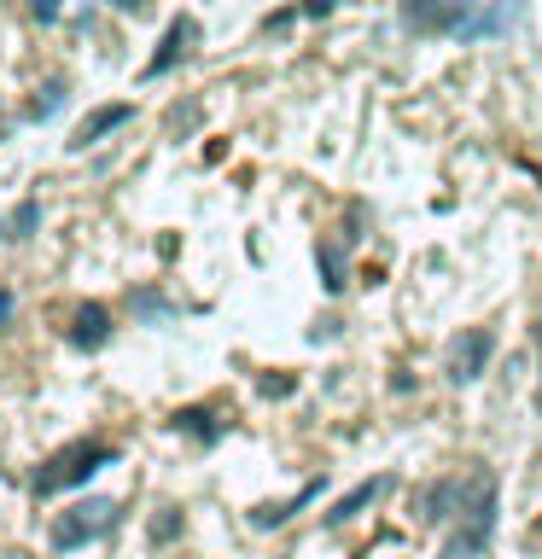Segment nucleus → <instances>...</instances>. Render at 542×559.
<instances>
[{
    "mask_svg": "<svg viewBox=\"0 0 542 559\" xmlns=\"http://www.w3.org/2000/svg\"><path fill=\"white\" fill-rule=\"evenodd\" d=\"M117 461V449H105V443H70L65 455H53V461L35 472V495H53V490H70V484H88L100 466Z\"/></svg>",
    "mask_w": 542,
    "mask_h": 559,
    "instance_id": "obj_1",
    "label": "nucleus"
},
{
    "mask_svg": "<svg viewBox=\"0 0 542 559\" xmlns=\"http://www.w3.org/2000/svg\"><path fill=\"white\" fill-rule=\"evenodd\" d=\"M484 12V0H403V24L414 35H455Z\"/></svg>",
    "mask_w": 542,
    "mask_h": 559,
    "instance_id": "obj_2",
    "label": "nucleus"
},
{
    "mask_svg": "<svg viewBox=\"0 0 542 559\" xmlns=\"http://www.w3.org/2000/svg\"><path fill=\"white\" fill-rule=\"evenodd\" d=\"M117 525V501H82V507H70L65 519L53 525V548L59 554H70V548H88L94 536H105V530Z\"/></svg>",
    "mask_w": 542,
    "mask_h": 559,
    "instance_id": "obj_3",
    "label": "nucleus"
},
{
    "mask_svg": "<svg viewBox=\"0 0 542 559\" xmlns=\"http://www.w3.org/2000/svg\"><path fill=\"white\" fill-rule=\"evenodd\" d=\"M199 35H204V30H199V18H187V12H181V18L170 24V35L158 41V53L146 59V70H140V76H146V82H158L164 70H175L181 59H187V53H193V47H199Z\"/></svg>",
    "mask_w": 542,
    "mask_h": 559,
    "instance_id": "obj_4",
    "label": "nucleus"
},
{
    "mask_svg": "<svg viewBox=\"0 0 542 559\" xmlns=\"http://www.w3.org/2000/svg\"><path fill=\"white\" fill-rule=\"evenodd\" d=\"M484 362H490V332L484 327H467L449 338V379L455 385H473L478 373H484Z\"/></svg>",
    "mask_w": 542,
    "mask_h": 559,
    "instance_id": "obj_5",
    "label": "nucleus"
},
{
    "mask_svg": "<svg viewBox=\"0 0 542 559\" xmlns=\"http://www.w3.org/2000/svg\"><path fill=\"white\" fill-rule=\"evenodd\" d=\"M519 18H525V6H519V0H484V12H478L473 24L461 30V41H484V35H508V30H519Z\"/></svg>",
    "mask_w": 542,
    "mask_h": 559,
    "instance_id": "obj_6",
    "label": "nucleus"
},
{
    "mask_svg": "<svg viewBox=\"0 0 542 559\" xmlns=\"http://www.w3.org/2000/svg\"><path fill=\"white\" fill-rule=\"evenodd\" d=\"M129 117H135V105H94V111H88V117H82V123H76V134H70V146H76V152H82V146H94V140H100V134L123 129V123H129Z\"/></svg>",
    "mask_w": 542,
    "mask_h": 559,
    "instance_id": "obj_7",
    "label": "nucleus"
},
{
    "mask_svg": "<svg viewBox=\"0 0 542 559\" xmlns=\"http://www.w3.org/2000/svg\"><path fill=\"white\" fill-rule=\"evenodd\" d=\"M105 338H111L105 303H82V309H76V327H70V344H76V350H100Z\"/></svg>",
    "mask_w": 542,
    "mask_h": 559,
    "instance_id": "obj_8",
    "label": "nucleus"
},
{
    "mask_svg": "<svg viewBox=\"0 0 542 559\" xmlns=\"http://www.w3.org/2000/svg\"><path fill=\"white\" fill-rule=\"evenodd\" d=\"M315 495H321V484H304V490H298V501H286V507H257V513H251V525H257V530L286 525V519H292V513L304 507V501H315Z\"/></svg>",
    "mask_w": 542,
    "mask_h": 559,
    "instance_id": "obj_9",
    "label": "nucleus"
},
{
    "mask_svg": "<svg viewBox=\"0 0 542 559\" xmlns=\"http://www.w3.org/2000/svg\"><path fill=\"white\" fill-rule=\"evenodd\" d=\"M385 484H391V478H368L362 490H350V495L339 501V513H333V525H344V519H356V513L368 507V501H379V495H385Z\"/></svg>",
    "mask_w": 542,
    "mask_h": 559,
    "instance_id": "obj_10",
    "label": "nucleus"
},
{
    "mask_svg": "<svg viewBox=\"0 0 542 559\" xmlns=\"http://www.w3.org/2000/svg\"><path fill=\"white\" fill-rule=\"evenodd\" d=\"M321 274H327V280H321L327 292H344V274H339V257H333V245H321Z\"/></svg>",
    "mask_w": 542,
    "mask_h": 559,
    "instance_id": "obj_11",
    "label": "nucleus"
},
{
    "mask_svg": "<svg viewBox=\"0 0 542 559\" xmlns=\"http://www.w3.org/2000/svg\"><path fill=\"white\" fill-rule=\"evenodd\" d=\"M181 431H204V437H216V426H210V414H199V408H187L181 420H175Z\"/></svg>",
    "mask_w": 542,
    "mask_h": 559,
    "instance_id": "obj_12",
    "label": "nucleus"
},
{
    "mask_svg": "<svg viewBox=\"0 0 542 559\" xmlns=\"http://www.w3.org/2000/svg\"><path fill=\"white\" fill-rule=\"evenodd\" d=\"M59 94H65V88H59V82H53V88H41V99H35V105H30V117H47V111H53V105H59Z\"/></svg>",
    "mask_w": 542,
    "mask_h": 559,
    "instance_id": "obj_13",
    "label": "nucleus"
},
{
    "mask_svg": "<svg viewBox=\"0 0 542 559\" xmlns=\"http://www.w3.org/2000/svg\"><path fill=\"white\" fill-rule=\"evenodd\" d=\"M35 222H41V210H35V204H24V210H18V216H12V233H30Z\"/></svg>",
    "mask_w": 542,
    "mask_h": 559,
    "instance_id": "obj_14",
    "label": "nucleus"
},
{
    "mask_svg": "<svg viewBox=\"0 0 542 559\" xmlns=\"http://www.w3.org/2000/svg\"><path fill=\"white\" fill-rule=\"evenodd\" d=\"M30 12H35V24H53V18H59V0H35Z\"/></svg>",
    "mask_w": 542,
    "mask_h": 559,
    "instance_id": "obj_15",
    "label": "nucleus"
},
{
    "mask_svg": "<svg viewBox=\"0 0 542 559\" xmlns=\"http://www.w3.org/2000/svg\"><path fill=\"white\" fill-rule=\"evenodd\" d=\"M333 6H339V0H309V6H304V18H327Z\"/></svg>",
    "mask_w": 542,
    "mask_h": 559,
    "instance_id": "obj_16",
    "label": "nucleus"
},
{
    "mask_svg": "<svg viewBox=\"0 0 542 559\" xmlns=\"http://www.w3.org/2000/svg\"><path fill=\"white\" fill-rule=\"evenodd\" d=\"M117 6H123V12H146V0H117Z\"/></svg>",
    "mask_w": 542,
    "mask_h": 559,
    "instance_id": "obj_17",
    "label": "nucleus"
},
{
    "mask_svg": "<svg viewBox=\"0 0 542 559\" xmlns=\"http://www.w3.org/2000/svg\"><path fill=\"white\" fill-rule=\"evenodd\" d=\"M6 315H12V292H0V321H6Z\"/></svg>",
    "mask_w": 542,
    "mask_h": 559,
    "instance_id": "obj_18",
    "label": "nucleus"
},
{
    "mask_svg": "<svg viewBox=\"0 0 542 559\" xmlns=\"http://www.w3.org/2000/svg\"><path fill=\"white\" fill-rule=\"evenodd\" d=\"M537 402H542V396H537Z\"/></svg>",
    "mask_w": 542,
    "mask_h": 559,
    "instance_id": "obj_19",
    "label": "nucleus"
}]
</instances>
